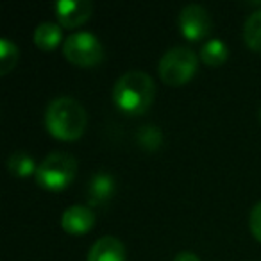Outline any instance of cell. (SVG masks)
Returning <instances> with one entry per match:
<instances>
[{"instance_id":"ba28073f","label":"cell","mask_w":261,"mask_h":261,"mask_svg":"<svg viewBox=\"0 0 261 261\" xmlns=\"http://www.w3.org/2000/svg\"><path fill=\"white\" fill-rule=\"evenodd\" d=\"M95 224V213L90 206H70L61 217V225L70 234H84Z\"/></svg>"},{"instance_id":"2e32d148","label":"cell","mask_w":261,"mask_h":261,"mask_svg":"<svg viewBox=\"0 0 261 261\" xmlns=\"http://www.w3.org/2000/svg\"><path fill=\"white\" fill-rule=\"evenodd\" d=\"M136 138H138V143H140V145L145 147V149H149V150L158 149V147L161 145V142H163L161 130L158 129L156 125L140 127V130H138V135H136Z\"/></svg>"},{"instance_id":"8fae6325","label":"cell","mask_w":261,"mask_h":261,"mask_svg":"<svg viewBox=\"0 0 261 261\" xmlns=\"http://www.w3.org/2000/svg\"><path fill=\"white\" fill-rule=\"evenodd\" d=\"M34 43L43 50H52L61 43V27L54 22H41L34 31Z\"/></svg>"},{"instance_id":"ac0fdd59","label":"cell","mask_w":261,"mask_h":261,"mask_svg":"<svg viewBox=\"0 0 261 261\" xmlns=\"http://www.w3.org/2000/svg\"><path fill=\"white\" fill-rule=\"evenodd\" d=\"M174 261H200V259L197 254L188 252V250H182V252H179L177 256L174 257Z\"/></svg>"},{"instance_id":"8992f818","label":"cell","mask_w":261,"mask_h":261,"mask_svg":"<svg viewBox=\"0 0 261 261\" xmlns=\"http://www.w3.org/2000/svg\"><path fill=\"white\" fill-rule=\"evenodd\" d=\"M179 29L188 40H200L211 31V16L200 4H188L179 13Z\"/></svg>"},{"instance_id":"4fadbf2b","label":"cell","mask_w":261,"mask_h":261,"mask_svg":"<svg viewBox=\"0 0 261 261\" xmlns=\"http://www.w3.org/2000/svg\"><path fill=\"white\" fill-rule=\"evenodd\" d=\"M243 40L254 50H261V9L249 15L243 23Z\"/></svg>"},{"instance_id":"277c9868","label":"cell","mask_w":261,"mask_h":261,"mask_svg":"<svg viewBox=\"0 0 261 261\" xmlns=\"http://www.w3.org/2000/svg\"><path fill=\"white\" fill-rule=\"evenodd\" d=\"M199 65V58L197 54L188 47H172L161 56L160 63H158V72L160 77L170 86H181L186 81L193 77Z\"/></svg>"},{"instance_id":"3957f363","label":"cell","mask_w":261,"mask_h":261,"mask_svg":"<svg viewBox=\"0 0 261 261\" xmlns=\"http://www.w3.org/2000/svg\"><path fill=\"white\" fill-rule=\"evenodd\" d=\"M77 161L68 152H50L36 168V182L45 190L59 192L73 181Z\"/></svg>"},{"instance_id":"5b68a950","label":"cell","mask_w":261,"mask_h":261,"mask_svg":"<svg viewBox=\"0 0 261 261\" xmlns=\"http://www.w3.org/2000/svg\"><path fill=\"white\" fill-rule=\"evenodd\" d=\"M66 59L79 66H93L104 59V47L95 34L88 31L72 33L63 43Z\"/></svg>"},{"instance_id":"6da1fadb","label":"cell","mask_w":261,"mask_h":261,"mask_svg":"<svg viewBox=\"0 0 261 261\" xmlns=\"http://www.w3.org/2000/svg\"><path fill=\"white\" fill-rule=\"evenodd\" d=\"M111 95L120 111L127 115H142L154 102L156 84L149 73L142 70H129L116 79Z\"/></svg>"},{"instance_id":"9c48e42d","label":"cell","mask_w":261,"mask_h":261,"mask_svg":"<svg viewBox=\"0 0 261 261\" xmlns=\"http://www.w3.org/2000/svg\"><path fill=\"white\" fill-rule=\"evenodd\" d=\"M116 190L115 179L108 172H97L93 177L90 179V185H88L86 195H88V206L97 207L104 206L109 199L113 197Z\"/></svg>"},{"instance_id":"52a82bcc","label":"cell","mask_w":261,"mask_h":261,"mask_svg":"<svg viewBox=\"0 0 261 261\" xmlns=\"http://www.w3.org/2000/svg\"><path fill=\"white\" fill-rule=\"evenodd\" d=\"M54 11L59 23L65 27H79L91 16L93 6L90 0H58Z\"/></svg>"},{"instance_id":"30bf717a","label":"cell","mask_w":261,"mask_h":261,"mask_svg":"<svg viewBox=\"0 0 261 261\" xmlns=\"http://www.w3.org/2000/svg\"><path fill=\"white\" fill-rule=\"evenodd\" d=\"M88 261H125V247L115 236H102L91 245Z\"/></svg>"},{"instance_id":"5bb4252c","label":"cell","mask_w":261,"mask_h":261,"mask_svg":"<svg viewBox=\"0 0 261 261\" xmlns=\"http://www.w3.org/2000/svg\"><path fill=\"white\" fill-rule=\"evenodd\" d=\"M8 168L16 177H27L31 174H36V165L31 154L27 152H13L8 160Z\"/></svg>"},{"instance_id":"7c38bea8","label":"cell","mask_w":261,"mask_h":261,"mask_svg":"<svg viewBox=\"0 0 261 261\" xmlns=\"http://www.w3.org/2000/svg\"><path fill=\"white\" fill-rule=\"evenodd\" d=\"M227 58H229L227 45L222 40H218V38H213V40L206 41V43L202 45V48H200V59L210 66L222 65V63H225Z\"/></svg>"},{"instance_id":"9a60e30c","label":"cell","mask_w":261,"mask_h":261,"mask_svg":"<svg viewBox=\"0 0 261 261\" xmlns=\"http://www.w3.org/2000/svg\"><path fill=\"white\" fill-rule=\"evenodd\" d=\"M18 61V47L8 38L0 40V73H8Z\"/></svg>"},{"instance_id":"d6986e66","label":"cell","mask_w":261,"mask_h":261,"mask_svg":"<svg viewBox=\"0 0 261 261\" xmlns=\"http://www.w3.org/2000/svg\"><path fill=\"white\" fill-rule=\"evenodd\" d=\"M259 118H261V109H259Z\"/></svg>"},{"instance_id":"e0dca14e","label":"cell","mask_w":261,"mask_h":261,"mask_svg":"<svg viewBox=\"0 0 261 261\" xmlns=\"http://www.w3.org/2000/svg\"><path fill=\"white\" fill-rule=\"evenodd\" d=\"M250 231L261 242V202H257L250 211Z\"/></svg>"},{"instance_id":"7a4b0ae2","label":"cell","mask_w":261,"mask_h":261,"mask_svg":"<svg viewBox=\"0 0 261 261\" xmlns=\"http://www.w3.org/2000/svg\"><path fill=\"white\" fill-rule=\"evenodd\" d=\"M86 109L72 97H58L50 100L45 111V125L48 133L59 140H75L86 129Z\"/></svg>"}]
</instances>
